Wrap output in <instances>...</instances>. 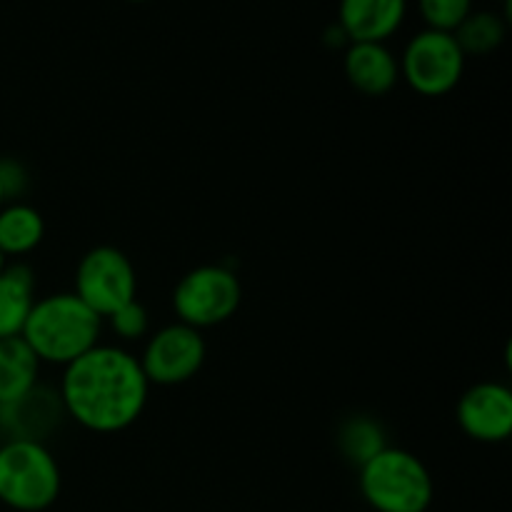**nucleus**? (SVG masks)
<instances>
[{"instance_id":"1","label":"nucleus","mask_w":512,"mask_h":512,"mask_svg":"<svg viewBox=\"0 0 512 512\" xmlns=\"http://www.w3.org/2000/svg\"><path fill=\"white\" fill-rule=\"evenodd\" d=\"M58 393L68 418L90 433L110 435L128 430L143 415L150 383L130 350L98 343L65 365Z\"/></svg>"},{"instance_id":"2","label":"nucleus","mask_w":512,"mask_h":512,"mask_svg":"<svg viewBox=\"0 0 512 512\" xmlns=\"http://www.w3.org/2000/svg\"><path fill=\"white\" fill-rule=\"evenodd\" d=\"M103 335V318L75 293L35 298L20 338L28 343L40 365H70L93 350Z\"/></svg>"},{"instance_id":"3","label":"nucleus","mask_w":512,"mask_h":512,"mask_svg":"<svg viewBox=\"0 0 512 512\" xmlns=\"http://www.w3.org/2000/svg\"><path fill=\"white\" fill-rule=\"evenodd\" d=\"M360 495L375 512H428L435 498L428 465L405 448H385L360 465Z\"/></svg>"},{"instance_id":"4","label":"nucleus","mask_w":512,"mask_h":512,"mask_svg":"<svg viewBox=\"0 0 512 512\" xmlns=\"http://www.w3.org/2000/svg\"><path fill=\"white\" fill-rule=\"evenodd\" d=\"M63 475L45 443L3 440L0 443V503L18 512L53 508Z\"/></svg>"},{"instance_id":"5","label":"nucleus","mask_w":512,"mask_h":512,"mask_svg":"<svg viewBox=\"0 0 512 512\" xmlns=\"http://www.w3.org/2000/svg\"><path fill=\"white\" fill-rule=\"evenodd\" d=\"M243 285L225 265H198L178 280L173 290V310L190 328H215L238 313Z\"/></svg>"},{"instance_id":"6","label":"nucleus","mask_w":512,"mask_h":512,"mask_svg":"<svg viewBox=\"0 0 512 512\" xmlns=\"http://www.w3.org/2000/svg\"><path fill=\"white\" fill-rule=\"evenodd\" d=\"M465 53L453 33L420 30L398 58L400 78L423 98H440L458 88L465 73Z\"/></svg>"},{"instance_id":"7","label":"nucleus","mask_w":512,"mask_h":512,"mask_svg":"<svg viewBox=\"0 0 512 512\" xmlns=\"http://www.w3.org/2000/svg\"><path fill=\"white\" fill-rule=\"evenodd\" d=\"M73 293L105 320L120 305L135 300L138 275L123 250L113 245H98L80 258L75 268Z\"/></svg>"},{"instance_id":"8","label":"nucleus","mask_w":512,"mask_h":512,"mask_svg":"<svg viewBox=\"0 0 512 512\" xmlns=\"http://www.w3.org/2000/svg\"><path fill=\"white\" fill-rule=\"evenodd\" d=\"M205 358H208V343L203 330L175 320L148 335L138 360L150 385L173 388L193 380L203 368Z\"/></svg>"},{"instance_id":"9","label":"nucleus","mask_w":512,"mask_h":512,"mask_svg":"<svg viewBox=\"0 0 512 512\" xmlns=\"http://www.w3.org/2000/svg\"><path fill=\"white\" fill-rule=\"evenodd\" d=\"M458 423L478 443H505L512 433V390L503 383H475L458 403Z\"/></svg>"},{"instance_id":"10","label":"nucleus","mask_w":512,"mask_h":512,"mask_svg":"<svg viewBox=\"0 0 512 512\" xmlns=\"http://www.w3.org/2000/svg\"><path fill=\"white\" fill-rule=\"evenodd\" d=\"M65 418L68 415L58 390L38 383L13 403L0 405V435L5 440L45 443L50 435L58 433Z\"/></svg>"},{"instance_id":"11","label":"nucleus","mask_w":512,"mask_h":512,"mask_svg":"<svg viewBox=\"0 0 512 512\" xmlns=\"http://www.w3.org/2000/svg\"><path fill=\"white\" fill-rule=\"evenodd\" d=\"M408 15V0H340L338 25L350 43H385Z\"/></svg>"},{"instance_id":"12","label":"nucleus","mask_w":512,"mask_h":512,"mask_svg":"<svg viewBox=\"0 0 512 512\" xmlns=\"http://www.w3.org/2000/svg\"><path fill=\"white\" fill-rule=\"evenodd\" d=\"M343 70L348 83L370 98L390 93L400 80L398 55L385 43H350L343 55Z\"/></svg>"},{"instance_id":"13","label":"nucleus","mask_w":512,"mask_h":512,"mask_svg":"<svg viewBox=\"0 0 512 512\" xmlns=\"http://www.w3.org/2000/svg\"><path fill=\"white\" fill-rule=\"evenodd\" d=\"M35 303V273L25 263L0 270V340L18 338Z\"/></svg>"},{"instance_id":"14","label":"nucleus","mask_w":512,"mask_h":512,"mask_svg":"<svg viewBox=\"0 0 512 512\" xmlns=\"http://www.w3.org/2000/svg\"><path fill=\"white\" fill-rule=\"evenodd\" d=\"M45 238V220L33 205L3 203L0 208V253L3 258H23L33 253Z\"/></svg>"},{"instance_id":"15","label":"nucleus","mask_w":512,"mask_h":512,"mask_svg":"<svg viewBox=\"0 0 512 512\" xmlns=\"http://www.w3.org/2000/svg\"><path fill=\"white\" fill-rule=\"evenodd\" d=\"M40 360L23 338L0 340V405L13 403L40 383Z\"/></svg>"},{"instance_id":"16","label":"nucleus","mask_w":512,"mask_h":512,"mask_svg":"<svg viewBox=\"0 0 512 512\" xmlns=\"http://www.w3.org/2000/svg\"><path fill=\"white\" fill-rule=\"evenodd\" d=\"M338 448L348 463H355L360 468L380 450L388 448L383 425L370 415H350L338 430Z\"/></svg>"},{"instance_id":"17","label":"nucleus","mask_w":512,"mask_h":512,"mask_svg":"<svg viewBox=\"0 0 512 512\" xmlns=\"http://www.w3.org/2000/svg\"><path fill=\"white\" fill-rule=\"evenodd\" d=\"M505 20L498 13L490 10H473L468 18L460 23L455 30V40H458L460 50L468 55H488L498 50L505 40Z\"/></svg>"},{"instance_id":"18","label":"nucleus","mask_w":512,"mask_h":512,"mask_svg":"<svg viewBox=\"0 0 512 512\" xmlns=\"http://www.w3.org/2000/svg\"><path fill=\"white\" fill-rule=\"evenodd\" d=\"M418 10L430 30L455 33L460 23L473 13V0H418Z\"/></svg>"},{"instance_id":"19","label":"nucleus","mask_w":512,"mask_h":512,"mask_svg":"<svg viewBox=\"0 0 512 512\" xmlns=\"http://www.w3.org/2000/svg\"><path fill=\"white\" fill-rule=\"evenodd\" d=\"M105 320H108L110 330H113V335L120 343H138V340L148 338L150 333V315L145 305L138 303V300L120 305Z\"/></svg>"},{"instance_id":"20","label":"nucleus","mask_w":512,"mask_h":512,"mask_svg":"<svg viewBox=\"0 0 512 512\" xmlns=\"http://www.w3.org/2000/svg\"><path fill=\"white\" fill-rule=\"evenodd\" d=\"M28 185H30V175L23 163H18V160L13 158L0 160V188H3L5 203H8V200L10 203L18 200L20 195L28 190Z\"/></svg>"},{"instance_id":"21","label":"nucleus","mask_w":512,"mask_h":512,"mask_svg":"<svg viewBox=\"0 0 512 512\" xmlns=\"http://www.w3.org/2000/svg\"><path fill=\"white\" fill-rule=\"evenodd\" d=\"M3 203H5V195H3V188H0V208H3Z\"/></svg>"},{"instance_id":"22","label":"nucleus","mask_w":512,"mask_h":512,"mask_svg":"<svg viewBox=\"0 0 512 512\" xmlns=\"http://www.w3.org/2000/svg\"><path fill=\"white\" fill-rule=\"evenodd\" d=\"M5 268V258H3V253H0V270Z\"/></svg>"},{"instance_id":"23","label":"nucleus","mask_w":512,"mask_h":512,"mask_svg":"<svg viewBox=\"0 0 512 512\" xmlns=\"http://www.w3.org/2000/svg\"><path fill=\"white\" fill-rule=\"evenodd\" d=\"M130 3H143V0H130Z\"/></svg>"}]
</instances>
